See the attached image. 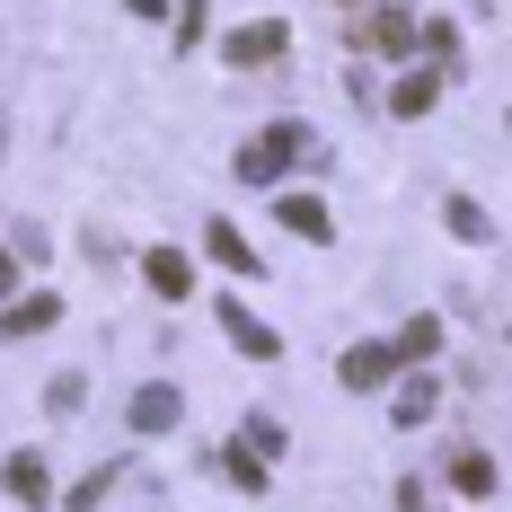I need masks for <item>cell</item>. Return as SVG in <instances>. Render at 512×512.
<instances>
[{"label":"cell","mask_w":512,"mask_h":512,"mask_svg":"<svg viewBox=\"0 0 512 512\" xmlns=\"http://www.w3.org/2000/svg\"><path fill=\"white\" fill-rule=\"evenodd\" d=\"M336 371H345V389H380V380H398V354L389 345H354Z\"/></svg>","instance_id":"obj_8"},{"label":"cell","mask_w":512,"mask_h":512,"mask_svg":"<svg viewBox=\"0 0 512 512\" xmlns=\"http://www.w3.org/2000/svg\"><path fill=\"white\" fill-rule=\"evenodd\" d=\"M292 159H309V124H265L256 142H239V186H274Z\"/></svg>","instance_id":"obj_1"},{"label":"cell","mask_w":512,"mask_h":512,"mask_svg":"<svg viewBox=\"0 0 512 512\" xmlns=\"http://www.w3.org/2000/svg\"><path fill=\"white\" fill-rule=\"evenodd\" d=\"M0 486H9L18 504H53V468L36 460V451H9V460H0Z\"/></svg>","instance_id":"obj_5"},{"label":"cell","mask_w":512,"mask_h":512,"mask_svg":"<svg viewBox=\"0 0 512 512\" xmlns=\"http://www.w3.org/2000/svg\"><path fill=\"white\" fill-rule=\"evenodd\" d=\"M204 248H212V265H230V274H256V248L239 239V230H230V221H212V230H204Z\"/></svg>","instance_id":"obj_11"},{"label":"cell","mask_w":512,"mask_h":512,"mask_svg":"<svg viewBox=\"0 0 512 512\" xmlns=\"http://www.w3.org/2000/svg\"><path fill=\"white\" fill-rule=\"evenodd\" d=\"M53 318H62V301H53V292H27V301H9V309H0V345H18V336H45Z\"/></svg>","instance_id":"obj_6"},{"label":"cell","mask_w":512,"mask_h":512,"mask_svg":"<svg viewBox=\"0 0 512 512\" xmlns=\"http://www.w3.org/2000/svg\"><path fill=\"white\" fill-rule=\"evenodd\" d=\"M142 274H151V292H168V301H186V292H195V265H186L177 248H151V256H142Z\"/></svg>","instance_id":"obj_9"},{"label":"cell","mask_w":512,"mask_h":512,"mask_svg":"<svg viewBox=\"0 0 512 512\" xmlns=\"http://www.w3.org/2000/svg\"><path fill=\"white\" fill-rule=\"evenodd\" d=\"M442 468H451L460 495H495V460H486V451H460V460H442Z\"/></svg>","instance_id":"obj_14"},{"label":"cell","mask_w":512,"mask_h":512,"mask_svg":"<svg viewBox=\"0 0 512 512\" xmlns=\"http://www.w3.org/2000/svg\"><path fill=\"white\" fill-rule=\"evenodd\" d=\"M433 407H442V380H407V389L389 398V415H398V424H424Z\"/></svg>","instance_id":"obj_13"},{"label":"cell","mask_w":512,"mask_h":512,"mask_svg":"<svg viewBox=\"0 0 512 512\" xmlns=\"http://www.w3.org/2000/svg\"><path fill=\"white\" fill-rule=\"evenodd\" d=\"M106 486H115V468H98V477H80V486L62 495V512H98V495H106Z\"/></svg>","instance_id":"obj_17"},{"label":"cell","mask_w":512,"mask_h":512,"mask_svg":"<svg viewBox=\"0 0 512 512\" xmlns=\"http://www.w3.org/2000/svg\"><path fill=\"white\" fill-rule=\"evenodd\" d=\"M354 45H362V53H389V62H398V53H415V27L398 18V9H371V18L354 27Z\"/></svg>","instance_id":"obj_7"},{"label":"cell","mask_w":512,"mask_h":512,"mask_svg":"<svg viewBox=\"0 0 512 512\" xmlns=\"http://www.w3.org/2000/svg\"><path fill=\"white\" fill-rule=\"evenodd\" d=\"M274 221H283V230H301V239H327V204H318V195H283Z\"/></svg>","instance_id":"obj_12"},{"label":"cell","mask_w":512,"mask_h":512,"mask_svg":"<svg viewBox=\"0 0 512 512\" xmlns=\"http://www.w3.org/2000/svg\"><path fill=\"white\" fill-rule=\"evenodd\" d=\"M124 9H133V18H168V0H124Z\"/></svg>","instance_id":"obj_23"},{"label":"cell","mask_w":512,"mask_h":512,"mask_svg":"<svg viewBox=\"0 0 512 512\" xmlns=\"http://www.w3.org/2000/svg\"><path fill=\"white\" fill-rule=\"evenodd\" d=\"M177 45H204V0H177Z\"/></svg>","instance_id":"obj_20"},{"label":"cell","mask_w":512,"mask_h":512,"mask_svg":"<svg viewBox=\"0 0 512 512\" xmlns=\"http://www.w3.org/2000/svg\"><path fill=\"white\" fill-rule=\"evenodd\" d=\"M283 45H292V27H283V18H256V27H230V36H221V53H230L239 71H256V62H283Z\"/></svg>","instance_id":"obj_2"},{"label":"cell","mask_w":512,"mask_h":512,"mask_svg":"<svg viewBox=\"0 0 512 512\" xmlns=\"http://www.w3.org/2000/svg\"><path fill=\"white\" fill-rule=\"evenodd\" d=\"M0 292H18V248H0Z\"/></svg>","instance_id":"obj_22"},{"label":"cell","mask_w":512,"mask_h":512,"mask_svg":"<svg viewBox=\"0 0 512 512\" xmlns=\"http://www.w3.org/2000/svg\"><path fill=\"white\" fill-rule=\"evenodd\" d=\"M433 98H442V71H407V80H398V89H389V115H433Z\"/></svg>","instance_id":"obj_10"},{"label":"cell","mask_w":512,"mask_h":512,"mask_svg":"<svg viewBox=\"0 0 512 512\" xmlns=\"http://www.w3.org/2000/svg\"><path fill=\"white\" fill-rule=\"evenodd\" d=\"M221 336H230V345H239L248 362H274V354H283V336H274L256 309H239V301H221Z\"/></svg>","instance_id":"obj_3"},{"label":"cell","mask_w":512,"mask_h":512,"mask_svg":"<svg viewBox=\"0 0 512 512\" xmlns=\"http://www.w3.org/2000/svg\"><path fill=\"white\" fill-rule=\"evenodd\" d=\"M451 230H460V239H486V204H468V195H451Z\"/></svg>","instance_id":"obj_19"},{"label":"cell","mask_w":512,"mask_h":512,"mask_svg":"<svg viewBox=\"0 0 512 512\" xmlns=\"http://www.w3.org/2000/svg\"><path fill=\"white\" fill-rule=\"evenodd\" d=\"M221 468H230V486H248V495H256V486H265V460H248V451H239V442H230V451H221Z\"/></svg>","instance_id":"obj_18"},{"label":"cell","mask_w":512,"mask_h":512,"mask_svg":"<svg viewBox=\"0 0 512 512\" xmlns=\"http://www.w3.org/2000/svg\"><path fill=\"white\" fill-rule=\"evenodd\" d=\"M239 451H248V460L283 451V424H274V415H248V424H239Z\"/></svg>","instance_id":"obj_16"},{"label":"cell","mask_w":512,"mask_h":512,"mask_svg":"<svg viewBox=\"0 0 512 512\" xmlns=\"http://www.w3.org/2000/svg\"><path fill=\"white\" fill-rule=\"evenodd\" d=\"M177 415H186V398L168 380H142L133 389V433H177Z\"/></svg>","instance_id":"obj_4"},{"label":"cell","mask_w":512,"mask_h":512,"mask_svg":"<svg viewBox=\"0 0 512 512\" xmlns=\"http://www.w3.org/2000/svg\"><path fill=\"white\" fill-rule=\"evenodd\" d=\"M433 345H442V318H407L389 354H398V362H424V354H433Z\"/></svg>","instance_id":"obj_15"},{"label":"cell","mask_w":512,"mask_h":512,"mask_svg":"<svg viewBox=\"0 0 512 512\" xmlns=\"http://www.w3.org/2000/svg\"><path fill=\"white\" fill-rule=\"evenodd\" d=\"M45 407H53V415H71V407H80V371H62V380H53V389H45Z\"/></svg>","instance_id":"obj_21"}]
</instances>
